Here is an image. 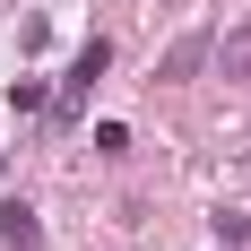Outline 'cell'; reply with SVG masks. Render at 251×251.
<instances>
[{
  "mask_svg": "<svg viewBox=\"0 0 251 251\" xmlns=\"http://www.w3.org/2000/svg\"><path fill=\"white\" fill-rule=\"evenodd\" d=\"M208 70V35H174V44H165V61H156V78H165V87H182V78H200Z\"/></svg>",
  "mask_w": 251,
  "mask_h": 251,
  "instance_id": "cell-1",
  "label": "cell"
},
{
  "mask_svg": "<svg viewBox=\"0 0 251 251\" xmlns=\"http://www.w3.org/2000/svg\"><path fill=\"white\" fill-rule=\"evenodd\" d=\"M104 61H113V44H104V35H96V44H87V52H78V61H70V87H61V104H87V87H96V78H104Z\"/></svg>",
  "mask_w": 251,
  "mask_h": 251,
  "instance_id": "cell-2",
  "label": "cell"
},
{
  "mask_svg": "<svg viewBox=\"0 0 251 251\" xmlns=\"http://www.w3.org/2000/svg\"><path fill=\"white\" fill-rule=\"evenodd\" d=\"M0 243H9V251H35V243H44V226H35V208H26V200L0 208Z\"/></svg>",
  "mask_w": 251,
  "mask_h": 251,
  "instance_id": "cell-3",
  "label": "cell"
},
{
  "mask_svg": "<svg viewBox=\"0 0 251 251\" xmlns=\"http://www.w3.org/2000/svg\"><path fill=\"white\" fill-rule=\"evenodd\" d=\"M208 61H217L226 78H251V26H234L226 44H208Z\"/></svg>",
  "mask_w": 251,
  "mask_h": 251,
  "instance_id": "cell-4",
  "label": "cell"
}]
</instances>
